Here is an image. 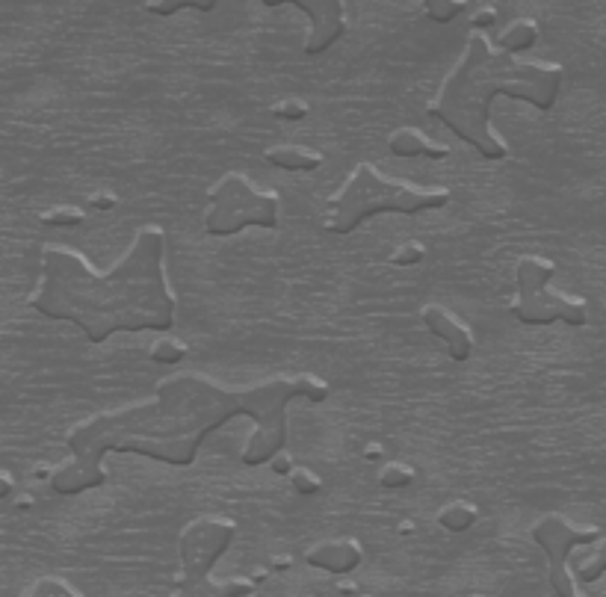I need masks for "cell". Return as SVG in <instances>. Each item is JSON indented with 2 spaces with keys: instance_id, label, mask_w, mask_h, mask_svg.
Instances as JSON below:
<instances>
[{
  "instance_id": "484cf974",
  "label": "cell",
  "mask_w": 606,
  "mask_h": 597,
  "mask_svg": "<svg viewBox=\"0 0 606 597\" xmlns=\"http://www.w3.org/2000/svg\"><path fill=\"white\" fill-rule=\"evenodd\" d=\"M145 13H151V15H175L178 9H196V0H169V4H166V0H149V4L142 6Z\"/></svg>"
},
{
  "instance_id": "5b68a950",
  "label": "cell",
  "mask_w": 606,
  "mask_h": 597,
  "mask_svg": "<svg viewBox=\"0 0 606 597\" xmlns=\"http://www.w3.org/2000/svg\"><path fill=\"white\" fill-rule=\"evenodd\" d=\"M237 538V521L226 515H201L181 529L178 554H181V583L175 597H249L257 580L231 577L210 580L213 565L228 554Z\"/></svg>"
},
{
  "instance_id": "30bf717a",
  "label": "cell",
  "mask_w": 606,
  "mask_h": 597,
  "mask_svg": "<svg viewBox=\"0 0 606 597\" xmlns=\"http://www.w3.org/2000/svg\"><path fill=\"white\" fill-rule=\"evenodd\" d=\"M420 317L426 323V329H429L438 341H444L447 352H450L453 361H458V364L470 361V355H474V334H470L467 325L458 320L450 308H444V305H423Z\"/></svg>"
},
{
  "instance_id": "8fae6325",
  "label": "cell",
  "mask_w": 606,
  "mask_h": 597,
  "mask_svg": "<svg viewBox=\"0 0 606 597\" xmlns=\"http://www.w3.org/2000/svg\"><path fill=\"white\" fill-rule=\"evenodd\" d=\"M305 562L311 568L334 573V577H346L364 562V547L358 538H322V542L308 547Z\"/></svg>"
},
{
  "instance_id": "9a60e30c",
  "label": "cell",
  "mask_w": 606,
  "mask_h": 597,
  "mask_svg": "<svg viewBox=\"0 0 606 597\" xmlns=\"http://www.w3.org/2000/svg\"><path fill=\"white\" fill-rule=\"evenodd\" d=\"M538 36H542V27H538V21H533V18H518V21H512V24L500 33L497 51H506V53L518 56L524 51L535 48Z\"/></svg>"
},
{
  "instance_id": "7c38bea8",
  "label": "cell",
  "mask_w": 606,
  "mask_h": 597,
  "mask_svg": "<svg viewBox=\"0 0 606 597\" xmlns=\"http://www.w3.org/2000/svg\"><path fill=\"white\" fill-rule=\"evenodd\" d=\"M388 149L397 157H429V160H447L450 157V149L432 142L423 130L418 128H399L388 137Z\"/></svg>"
},
{
  "instance_id": "6da1fadb",
  "label": "cell",
  "mask_w": 606,
  "mask_h": 597,
  "mask_svg": "<svg viewBox=\"0 0 606 597\" xmlns=\"http://www.w3.org/2000/svg\"><path fill=\"white\" fill-rule=\"evenodd\" d=\"M329 381L313 373L269 376L249 388H228L205 373H175L157 385L151 400L86 417L65 438L72 461L51 473L57 494H83L107 482L104 456L133 453L166 465H193L207 435L234 417H249L255 429L243 444V465L257 467L282 456L287 444V405L325 402Z\"/></svg>"
},
{
  "instance_id": "e0dca14e",
  "label": "cell",
  "mask_w": 606,
  "mask_h": 597,
  "mask_svg": "<svg viewBox=\"0 0 606 597\" xmlns=\"http://www.w3.org/2000/svg\"><path fill=\"white\" fill-rule=\"evenodd\" d=\"M606 573V538L589 544L586 556L574 559V577L582 583H598Z\"/></svg>"
},
{
  "instance_id": "9c48e42d",
  "label": "cell",
  "mask_w": 606,
  "mask_h": 597,
  "mask_svg": "<svg viewBox=\"0 0 606 597\" xmlns=\"http://www.w3.org/2000/svg\"><path fill=\"white\" fill-rule=\"evenodd\" d=\"M293 6L311 18V30L302 51L305 56H317L329 51L346 33V4L343 0H293Z\"/></svg>"
},
{
  "instance_id": "4fadbf2b",
  "label": "cell",
  "mask_w": 606,
  "mask_h": 597,
  "mask_svg": "<svg viewBox=\"0 0 606 597\" xmlns=\"http://www.w3.org/2000/svg\"><path fill=\"white\" fill-rule=\"evenodd\" d=\"M266 163L284 172H317L322 166V154L308 149V145H273L264 151Z\"/></svg>"
},
{
  "instance_id": "cb8c5ba5",
  "label": "cell",
  "mask_w": 606,
  "mask_h": 597,
  "mask_svg": "<svg viewBox=\"0 0 606 597\" xmlns=\"http://www.w3.org/2000/svg\"><path fill=\"white\" fill-rule=\"evenodd\" d=\"M273 116L282 121H302V119H308V104L299 98H284L273 107Z\"/></svg>"
},
{
  "instance_id": "ffe728a7",
  "label": "cell",
  "mask_w": 606,
  "mask_h": 597,
  "mask_svg": "<svg viewBox=\"0 0 606 597\" xmlns=\"http://www.w3.org/2000/svg\"><path fill=\"white\" fill-rule=\"evenodd\" d=\"M414 467L411 465H402V461H388V465L379 467V486L381 488H406L414 482Z\"/></svg>"
},
{
  "instance_id": "5bb4252c",
  "label": "cell",
  "mask_w": 606,
  "mask_h": 597,
  "mask_svg": "<svg viewBox=\"0 0 606 597\" xmlns=\"http://www.w3.org/2000/svg\"><path fill=\"white\" fill-rule=\"evenodd\" d=\"M556 275V264L547 261V257H538V255H526L515 266V287L518 293H535V290H544L550 287V281Z\"/></svg>"
},
{
  "instance_id": "4dcf8cb0",
  "label": "cell",
  "mask_w": 606,
  "mask_h": 597,
  "mask_svg": "<svg viewBox=\"0 0 606 597\" xmlns=\"http://www.w3.org/2000/svg\"><path fill=\"white\" fill-rule=\"evenodd\" d=\"M0 482H4V486H0V497H9V491H13V477H9V473H4V477H0Z\"/></svg>"
},
{
  "instance_id": "f1b7e54d",
  "label": "cell",
  "mask_w": 606,
  "mask_h": 597,
  "mask_svg": "<svg viewBox=\"0 0 606 597\" xmlns=\"http://www.w3.org/2000/svg\"><path fill=\"white\" fill-rule=\"evenodd\" d=\"M92 205H95L98 210H113V207H116V196L98 193V196H92Z\"/></svg>"
},
{
  "instance_id": "7402d4cb",
  "label": "cell",
  "mask_w": 606,
  "mask_h": 597,
  "mask_svg": "<svg viewBox=\"0 0 606 597\" xmlns=\"http://www.w3.org/2000/svg\"><path fill=\"white\" fill-rule=\"evenodd\" d=\"M42 222L44 225H53V228H74V225H83L86 222V213L81 207H72V205H63V207H51L42 213Z\"/></svg>"
},
{
  "instance_id": "ac0fdd59",
  "label": "cell",
  "mask_w": 606,
  "mask_h": 597,
  "mask_svg": "<svg viewBox=\"0 0 606 597\" xmlns=\"http://www.w3.org/2000/svg\"><path fill=\"white\" fill-rule=\"evenodd\" d=\"M21 597H83V594L63 577H39L27 585Z\"/></svg>"
},
{
  "instance_id": "8992f818",
  "label": "cell",
  "mask_w": 606,
  "mask_h": 597,
  "mask_svg": "<svg viewBox=\"0 0 606 597\" xmlns=\"http://www.w3.org/2000/svg\"><path fill=\"white\" fill-rule=\"evenodd\" d=\"M282 198L275 189H255L249 178L228 172L207 193L205 231L210 236H231L245 228H278Z\"/></svg>"
},
{
  "instance_id": "d6986e66",
  "label": "cell",
  "mask_w": 606,
  "mask_h": 597,
  "mask_svg": "<svg viewBox=\"0 0 606 597\" xmlns=\"http://www.w3.org/2000/svg\"><path fill=\"white\" fill-rule=\"evenodd\" d=\"M189 355L187 343H181L178 337H160L149 346V358L154 364H181Z\"/></svg>"
},
{
  "instance_id": "2e32d148",
  "label": "cell",
  "mask_w": 606,
  "mask_h": 597,
  "mask_svg": "<svg viewBox=\"0 0 606 597\" xmlns=\"http://www.w3.org/2000/svg\"><path fill=\"white\" fill-rule=\"evenodd\" d=\"M479 517V509L470 500H453L441 506V512H438V524L441 529H450V533H465L476 524Z\"/></svg>"
},
{
  "instance_id": "603a6c76",
  "label": "cell",
  "mask_w": 606,
  "mask_h": 597,
  "mask_svg": "<svg viewBox=\"0 0 606 597\" xmlns=\"http://www.w3.org/2000/svg\"><path fill=\"white\" fill-rule=\"evenodd\" d=\"M426 261V246L420 240H409L402 243L394 249V255H390V264L394 266H418Z\"/></svg>"
},
{
  "instance_id": "d4e9b609",
  "label": "cell",
  "mask_w": 606,
  "mask_h": 597,
  "mask_svg": "<svg viewBox=\"0 0 606 597\" xmlns=\"http://www.w3.org/2000/svg\"><path fill=\"white\" fill-rule=\"evenodd\" d=\"M290 482H293V491L308 494V497L322 488V479L313 470H308V467H296L293 473H290Z\"/></svg>"
},
{
  "instance_id": "277c9868",
  "label": "cell",
  "mask_w": 606,
  "mask_h": 597,
  "mask_svg": "<svg viewBox=\"0 0 606 597\" xmlns=\"http://www.w3.org/2000/svg\"><path fill=\"white\" fill-rule=\"evenodd\" d=\"M447 205H450L447 187H414L406 181H390L373 163H358L343 187L329 198L325 231L343 236L379 213L418 217L423 210H441Z\"/></svg>"
},
{
  "instance_id": "44dd1931",
  "label": "cell",
  "mask_w": 606,
  "mask_h": 597,
  "mask_svg": "<svg viewBox=\"0 0 606 597\" xmlns=\"http://www.w3.org/2000/svg\"><path fill=\"white\" fill-rule=\"evenodd\" d=\"M423 9L432 21H438V24H447V21L462 15L467 4L465 0H423Z\"/></svg>"
},
{
  "instance_id": "3957f363",
  "label": "cell",
  "mask_w": 606,
  "mask_h": 597,
  "mask_svg": "<svg viewBox=\"0 0 606 597\" xmlns=\"http://www.w3.org/2000/svg\"><path fill=\"white\" fill-rule=\"evenodd\" d=\"M563 81V65L524 63L515 53L497 51L482 33H474L467 39L462 60L447 74L441 92L429 104V112L438 121H444L458 140L474 145L486 160H503L509 149L491 128L494 98L506 95L547 112L556 107Z\"/></svg>"
},
{
  "instance_id": "52a82bcc",
  "label": "cell",
  "mask_w": 606,
  "mask_h": 597,
  "mask_svg": "<svg viewBox=\"0 0 606 597\" xmlns=\"http://www.w3.org/2000/svg\"><path fill=\"white\" fill-rule=\"evenodd\" d=\"M533 538H535V544L544 550V556L550 562V571H547L550 589H553L559 597H586L577 589V577H574V571L568 568V562L577 547H589L594 542H601L603 529L571 524L565 515L550 512L533 524Z\"/></svg>"
},
{
  "instance_id": "ba28073f",
  "label": "cell",
  "mask_w": 606,
  "mask_h": 597,
  "mask_svg": "<svg viewBox=\"0 0 606 597\" xmlns=\"http://www.w3.org/2000/svg\"><path fill=\"white\" fill-rule=\"evenodd\" d=\"M509 313L524 325H550V323H565V325H586L589 323V305L582 299L565 296L556 290H535V293H515L509 302Z\"/></svg>"
},
{
  "instance_id": "83f0119b",
  "label": "cell",
  "mask_w": 606,
  "mask_h": 597,
  "mask_svg": "<svg viewBox=\"0 0 606 597\" xmlns=\"http://www.w3.org/2000/svg\"><path fill=\"white\" fill-rule=\"evenodd\" d=\"M269 465H273V470L278 473V477H290V473L296 470V467H293V458H290L287 453H284V456H275L273 461H269Z\"/></svg>"
},
{
  "instance_id": "f546056e",
  "label": "cell",
  "mask_w": 606,
  "mask_h": 597,
  "mask_svg": "<svg viewBox=\"0 0 606 597\" xmlns=\"http://www.w3.org/2000/svg\"><path fill=\"white\" fill-rule=\"evenodd\" d=\"M381 456H385V449H381L379 444H370V447L364 449V458H367V461H379Z\"/></svg>"
},
{
  "instance_id": "7a4b0ae2",
  "label": "cell",
  "mask_w": 606,
  "mask_h": 597,
  "mask_svg": "<svg viewBox=\"0 0 606 597\" xmlns=\"http://www.w3.org/2000/svg\"><path fill=\"white\" fill-rule=\"evenodd\" d=\"M166 231L142 225L128 255L110 269H95L69 246L42 252V281L27 305L42 317L81 325L92 343L116 332H169L178 299L163 269Z\"/></svg>"
},
{
  "instance_id": "4316f807",
  "label": "cell",
  "mask_w": 606,
  "mask_h": 597,
  "mask_svg": "<svg viewBox=\"0 0 606 597\" xmlns=\"http://www.w3.org/2000/svg\"><path fill=\"white\" fill-rule=\"evenodd\" d=\"M491 27H497V9H494V6H479L474 13V30L486 33Z\"/></svg>"
}]
</instances>
